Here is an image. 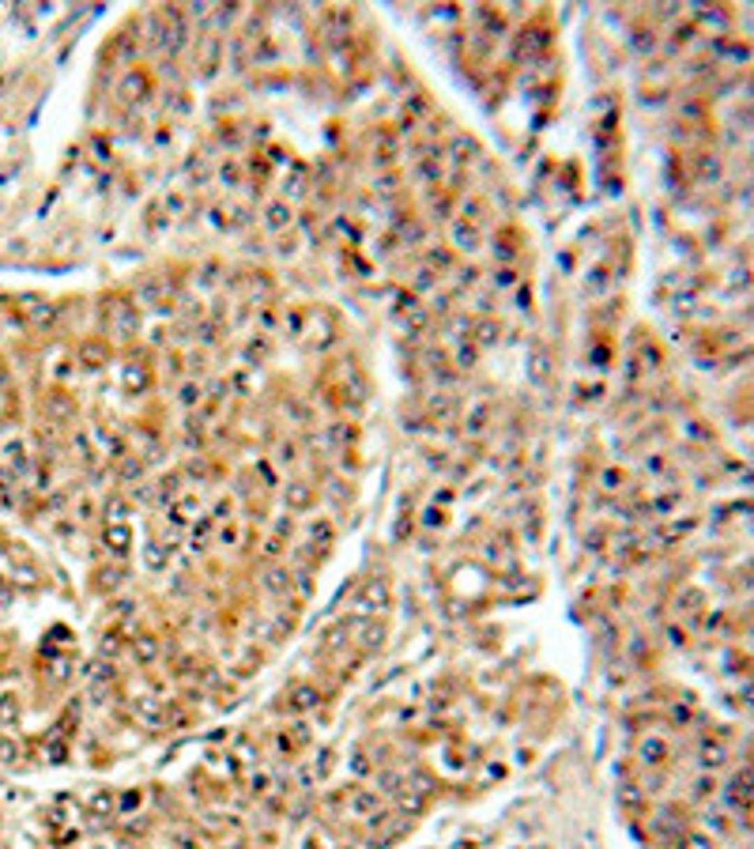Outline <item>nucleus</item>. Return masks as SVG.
<instances>
[{
	"mask_svg": "<svg viewBox=\"0 0 754 849\" xmlns=\"http://www.w3.org/2000/svg\"><path fill=\"white\" fill-rule=\"evenodd\" d=\"M185 38H189V27H185V12L178 8H159L151 15V45L155 50H170L178 53Z\"/></svg>",
	"mask_w": 754,
	"mask_h": 849,
	"instance_id": "nucleus-1",
	"label": "nucleus"
},
{
	"mask_svg": "<svg viewBox=\"0 0 754 849\" xmlns=\"http://www.w3.org/2000/svg\"><path fill=\"white\" fill-rule=\"evenodd\" d=\"M389 582L381 574H374V577H366V582L359 585V593H355V600H351V608L359 612V619H374L377 612H385L389 608Z\"/></svg>",
	"mask_w": 754,
	"mask_h": 849,
	"instance_id": "nucleus-2",
	"label": "nucleus"
},
{
	"mask_svg": "<svg viewBox=\"0 0 754 849\" xmlns=\"http://www.w3.org/2000/svg\"><path fill=\"white\" fill-rule=\"evenodd\" d=\"M140 306L136 302H114L106 310V325H110V332L117 336V340H133V336L140 332Z\"/></svg>",
	"mask_w": 754,
	"mask_h": 849,
	"instance_id": "nucleus-3",
	"label": "nucleus"
},
{
	"mask_svg": "<svg viewBox=\"0 0 754 849\" xmlns=\"http://www.w3.org/2000/svg\"><path fill=\"white\" fill-rule=\"evenodd\" d=\"M351 642H359V649L374 653L385 646V623L381 619H351Z\"/></svg>",
	"mask_w": 754,
	"mask_h": 849,
	"instance_id": "nucleus-4",
	"label": "nucleus"
},
{
	"mask_svg": "<svg viewBox=\"0 0 754 849\" xmlns=\"http://www.w3.org/2000/svg\"><path fill=\"white\" fill-rule=\"evenodd\" d=\"M287 710L291 714H310V710H317L321 706V691L313 684H306V679H298V684H291L287 687Z\"/></svg>",
	"mask_w": 754,
	"mask_h": 849,
	"instance_id": "nucleus-5",
	"label": "nucleus"
},
{
	"mask_svg": "<svg viewBox=\"0 0 754 849\" xmlns=\"http://www.w3.org/2000/svg\"><path fill=\"white\" fill-rule=\"evenodd\" d=\"M291 223H294V212L287 200H268L264 212H260V227H264L268 235H283Z\"/></svg>",
	"mask_w": 754,
	"mask_h": 849,
	"instance_id": "nucleus-6",
	"label": "nucleus"
},
{
	"mask_svg": "<svg viewBox=\"0 0 754 849\" xmlns=\"http://www.w3.org/2000/svg\"><path fill=\"white\" fill-rule=\"evenodd\" d=\"M347 808H351V815L355 819H370V823H377L381 819V797L374 789H351Z\"/></svg>",
	"mask_w": 754,
	"mask_h": 849,
	"instance_id": "nucleus-7",
	"label": "nucleus"
},
{
	"mask_svg": "<svg viewBox=\"0 0 754 849\" xmlns=\"http://www.w3.org/2000/svg\"><path fill=\"white\" fill-rule=\"evenodd\" d=\"M166 298H170V283L166 279H144L136 287V306L140 310H163Z\"/></svg>",
	"mask_w": 754,
	"mask_h": 849,
	"instance_id": "nucleus-8",
	"label": "nucleus"
},
{
	"mask_svg": "<svg viewBox=\"0 0 754 849\" xmlns=\"http://www.w3.org/2000/svg\"><path fill=\"white\" fill-rule=\"evenodd\" d=\"M102 540H106V547H110V555L114 559H125L128 552H133V529H128V521H106Z\"/></svg>",
	"mask_w": 754,
	"mask_h": 849,
	"instance_id": "nucleus-9",
	"label": "nucleus"
},
{
	"mask_svg": "<svg viewBox=\"0 0 754 849\" xmlns=\"http://www.w3.org/2000/svg\"><path fill=\"white\" fill-rule=\"evenodd\" d=\"M219 61H223V42L216 38V34L204 31L200 42H197V68L204 72V76H211V72L219 68Z\"/></svg>",
	"mask_w": 754,
	"mask_h": 849,
	"instance_id": "nucleus-10",
	"label": "nucleus"
},
{
	"mask_svg": "<svg viewBox=\"0 0 754 849\" xmlns=\"http://www.w3.org/2000/svg\"><path fill=\"white\" fill-rule=\"evenodd\" d=\"M76 362L83 370H102L110 362V344L106 340H83L76 351Z\"/></svg>",
	"mask_w": 754,
	"mask_h": 849,
	"instance_id": "nucleus-11",
	"label": "nucleus"
},
{
	"mask_svg": "<svg viewBox=\"0 0 754 849\" xmlns=\"http://www.w3.org/2000/svg\"><path fill=\"white\" fill-rule=\"evenodd\" d=\"M117 95H121V102H144L147 98V76L140 68H128L117 83Z\"/></svg>",
	"mask_w": 754,
	"mask_h": 849,
	"instance_id": "nucleus-12",
	"label": "nucleus"
},
{
	"mask_svg": "<svg viewBox=\"0 0 754 849\" xmlns=\"http://www.w3.org/2000/svg\"><path fill=\"white\" fill-rule=\"evenodd\" d=\"M260 585L272 596H287L294 589V570H287V566H268V570L260 574Z\"/></svg>",
	"mask_w": 754,
	"mask_h": 849,
	"instance_id": "nucleus-13",
	"label": "nucleus"
},
{
	"mask_svg": "<svg viewBox=\"0 0 754 849\" xmlns=\"http://www.w3.org/2000/svg\"><path fill=\"white\" fill-rule=\"evenodd\" d=\"M449 238H453V246L457 249H464V253H476L479 249V227H472L468 219H453Z\"/></svg>",
	"mask_w": 754,
	"mask_h": 849,
	"instance_id": "nucleus-14",
	"label": "nucleus"
},
{
	"mask_svg": "<svg viewBox=\"0 0 754 849\" xmlns=\"http://www.w3.org/2000/svg\"><path fill=\"white\" fill-rule=\"evenodd\" d=\"M170 517L178 521V525H189L193 517H200V499L197 494H178V499H170Z\"/></svg>",
	"mask_w": 754,
	"mask_h": 849,
	"instance_id": "nucleus-15",
	"label": "nucleus"
},
{
	"mask_svg": "<svg viewBox=\"0 0 754 849\" xmlns=\"http://www.w3.org/2000/svg\"><path fill=\"white\" fill-rule=\"evenodd\" d=\"M347 638H351V619L347 623H332V627L321 634V653H329V657L332 653H340L343 646H347Z\"/></svg>",
	"mask_w": 754,
	"mask_h": 849,
	"instance_id": "nucleus-16",
	"label": "nucleus"
},
{
	"mask_svg": "<svg viewBox=\"0 0 754 849\" xmlns=\"http://www.w3.org/2000/svg\"><path fill=\"white\" fill-rule=\"evenodd\" d=\"M355 438H359L355 423H343V419H336V423H329V427H324V442H329V445H336V450H343V445H351Z\"/></svg>",
	"mask_w": 754,
	"mask_h": 849,
	"instance_id": "nucleus-17",
	"label": "nucleus"
},
{
	"mask_svg": "<svg viewBox=\"0 0 754 849\" xmlns=\"http://www.w3.org/2000/svg\"><path fill=\"white\" fill-rule=\"evenodd\" d=\"M4 464L12 475H27V468H31V457H27V445L23 442H8L4 445Z\"/></svg>",
	"mask_w": 754,
	"mask_h": 849,
	"instance_id": "nucleus-18",
	"label": "nucleus"
},
{
	"mask_svg": "<svg viewBox=\"0 0 754 849\" xmlns=\"http://www.w3.org/2000/svg\"><path fill=\"white\" fill-rule=\"evenodd\" d=\"M276 744H279V751H302L306 748V744H310V729H306V725H294V729H283V732H279L276 736Z\"/></svg>",
	"mask_w": 754,
	"mask_h": 849,
	"instance_id": "nucleus-19",
	"label": "nucleus"
},
{
	"mask_svg": "<svg viewBox=\"0 0 754 849\" xmlns=\"http://www.w3.org/2000/svg\"><path fill=\"white\" fill-rule=\"evenodd\" d=\"M133 657L140 660V665H155V660H159V642H155L151 634H136Z\"/></svg>",
	"mask_w": 754,
	"mask_h": 849,
	"instance_id": "nucleus-20",
	"label": "nucleus"
},
{
	"mask_svg": "<svg viewBox=\"0 0 754 849\" xmlns=\"http://www.w3.org/2000/svg\"><path fill=\"white\" fill-rule=\"evenodd\" d=\"M490 415H495V412H490L487 400H476V404H472V412H468V434H483V431H487Z\"/></svg>",
	"mask_w": 754,
	"mask_h": 849,
	"instance_id": "nucleus-21",
	"label": "nucleus"
},
{
	"mask_svg": "<svg viewBox=\"0 0 754 849\" xmlns=\"http://www.w3.org/2000/svg\"><path fill=\"white\" fill-rule=\"evenodd\" d=\"M283 499H287V506H291V510H310L313 506V487H310V483H291Z\"/></svg>",
	"mask_w": 754,
	"mask_h": 849,
	"instance_id": "nucleus-22",
	"label": "nucleus"
},
{
	"mask_svg": "<svg viewBox=\"0 0 754 849\" xmlns=\"http://www.w3.org/2000/svg\"><path fill=\"white\" fill-rule=\"evenodd\" d=\"M121 381H125L128 393H140V389H147V367H140V362H128L125 370H121Z\"/></svg>",
	"mask_w": 754,
	"mask_h": 849,
	"instance_id": "nucleus-23",
	"label": "nucleus"
},
{
	"mask_svg": "<svg viewBox=\"0 0 754 849\" xmlns=\"http://www.w3.org/2000/svg\"><path fill=\"white\" fill-rule=\"evenodd\" d=\"M332 536H336V529H332L329 517H313L310 521V540H313V544H321V552L332 544Z\"/></svg>",
	"mask_w": 754,
	"mask_h": 849,
	"instance_id": "nucleus-24",
	"label": "nucleus"
},
{
	"mask_svg": "<svg viewBox=\"0 0 754 849\" xmlns=\"http://www.w3.org/2000/svg\"><path fill=\"white\" fill-rule=\"evenodd\" d=\"M144 563L151 566V570H163V566L170 563V547H163V544H147V547H144Z\"/></svg>",
	"mask_w": 754,
	"mask_h": 849,
	"instance_id": "nucleus-25",
	"label": "nucleus"
},
{
	"mask_svg": "<svg viewBox=\"0 0 754 849\" xmlns=\"http://www.w3.org/2000/svg\"><path fill=\"white\" fill-rule=\"evenodd\" d=\"M15 721H20V698L0 695V725H15Z\"/></svg>",
	"mask_w": 754,
	"mask_h": 849,
	"instance_id": "nucleus-26",
	"label": "nucleus"
},
{
	"mask_svg": "<svg viewBox=\"0 0 754 849\" xmlns=\"http://www.w3.org/2000/svg\"><path fill=\"white\" fill-rule=\"evenodd\" d=\"M211 525H216V517H211V514H200V521H197V525H193V547H197V552H200L204 544H208V536H211Z\"/></svg>",
	"mask_w": 754,
	"mask_h": 849,
	"instance_id": "nucleus-27",
	"label": "nucleus"
},
{
	"mask_svg": "<svg viewBox=\"0 0 754 849\" xmlns=\"http://www.w3.org/2000/svg\"><path fill=\"white\" fill-rule=\"evenodd\" d=\"M498 332H502L498 321H476V325H472V336H476L479 344H495Z\"/></svg>",
	"mask_w": 754,
	"mask_h": 849,
	"instance_id": "nucleus-28",
	"label": "nucleus"
},
{
	"mask_svg": "<svg viewBox=\"0 0 754 849\" xmlns=\"http://www.w3.org/2000/svg\"><path fill=\"white\" fill-rule=\"evenodd\" d=\"M200 400H204V393H200L197 381H185V385L178 389V404H181V408H197Z\"/></svg>",
	"mask_w": 754,
	"mask_h": 849,
	"instance_id": "nucleus-29",
	"label": "nucleus"
},
{
	"mask_svg": "<svg viewBox=\"0 0 754 849\" xmlns=\"http://www.w3.org/2000/svg\"><path fill=\"white\" fill-rule=\"evenodd\" d=\"M114 804H117V800H114V792H110V789H95V792H91V811H102V815H106V811H114Z\"/></svg>",
	"mask_w": 754,
	"mask_h": 849,
	"instance_id": "nucleus-30",
	"label": "nucleus"
},
{
	"mask_svg": "<svg viewBox=\"0 0 754 849\" xmlns=\"http://www.w3.org/2000/svg\"><path fill=\"white\" fill-rule=\"evenodd\" d=\"M449 158H453V163H457V166H464V163H468V158H472V144H468V140H464V136H457V140H453V144H449Z\"/></svg>",
	"mask_w": 754,
	"mask_h": 849,
	"instance_id": "nucleus-31",
	"label": "nucleus"
},
{
	"mask_svg": "<svg viewBox=\"0 0 754 849\" xmlns=\"http://www.w3.org/2000/svg\"><path fill=\"white\" fill-rule=\"evenodd\" d=\"M144 475V461L140 457H121V480H136Z\"/></svg>",
	"mask_w": 754,
	"mask_h": 849,
	"instance_id": "nucleus-32",
	"label": "nucleus"
},
{
	"mask_svg": "<svg viewBox=\"0 0 754 849\" xmlns=\"http://www.w3.org/2000/svg\"><path fill=\"white\" fill-rule=\"evenodd\" d=\"M453 408H457V404H453V397H442V400H434L430 412L442 419V423H449V419H453Z\"/></svg>",
	"mask_w": 754,
	"mask_h": 849,
	"instance_id": "nucleus-33",
	"label": "nucleus"
},
{
	"mask_svg": "<svg viewBox=\"0 0 754 849\" xmlns=\"http://www.w3.org/2000/svg\"><path fill=\"white\" fill-rule=\"evenodd\" d=\"M495 287H502V291H509V287H517V272H513V268H498V272H495Z\"/></svg>",
	"mask_w": 754,
	"mask_h": 849,
	"instance_id": "nucleus-34",
	"label": "nucleus"
},
{
	"mask_svg": "<svg viewBox=\"0 0 754 849\" xmlns=\"http://www.w3.org/2000/svg\"><path fill=\"white\" fill-rule=\"evenodd\" d=\"M351 770L359 774V778H366L370 770H374V762H370V755H362V751H355L351 755Z\"/></svg>",
	"mask_w": 754,
	"mask_h": 849,
	"instance_id": "nucleus-35",
	"label": "nucleus"
},
{
	"mask_svg": "<svg viewBox=\"0 0 754 849\" xmlns=\"http://www.w3.org/2000/svg\"><path fill=\"white\" fill-rule=\"evenodd\" d=\"M238 540H241V529L238 525H223V533H219V544L223 547H234Z\"/></svg>",
	"mask_w": 754,
	"mask_h": 849,
	"instance_id": "nucleus-36",
	"label": "nucleus"
},
{
	"mask_svg": "<svg viewBox=\"0 0 754 849\" xmlns=\"http://www.w3.org/2000/svg\"><path fill=\"white\" fill-rule=\"evenodd\" d=\"M294 589L302 593V596H310L313 593V582H310V570H294Z\"/></svg>",
	"mask_w": 754,
	"mask_h": 849,
	"instance_id": "nucleus-37",
	"label": "nucleus"
},
{
	"mask_svg": "<svg viewBox=\"0 0 754 849\" xmlns=\"http://www.w3.org/2000/svg\"><path fill=\"white\" fill-rule=\"evenodd\" d=\"M219 174H223V182H227V185H238L241 182V166L238 163H223Z\"/></svg>",
	"mask_w": 754,
	"mask_h": 849,
	"instance_id": "nucleus-38",
	"label": "nucleus"
},
{
	"mask_svg": "<svg viewBox=\"0 0 754 849\" xmlns=\"http://www.w3.org/2000/svg\"><path fill=\"white\" fill-rule=\"evenodd\" d=\"M457 362H460V367H472V362H476V344H460V348H457Z\"/></svg>",
	"mask_w": 754,
	"mask_h": 849,
	"instance_id": "nucleus-39",
	"label": "nucleus"
},
{
	"mask_svg": "<svg viewBox=\"0 0 754 849\" xmlns=\"http://www.w3.org/2000/svg\"><path fill=\"white\" fill-rule=\"evenodd\" d=\"M279 464H291V461H298V445L294 442H283L279 445V457H276Z\"/></svg>",
	"mask_w": 754,
	"mask_h": 849,
	"instance_id": "nucleus-40",
	"label": "nucleus"
},
{
	"mask_svg": "<svg viewBox=\"0 0 754 849\" xmlns=\"http://www.w3.org/2000/svg\"><path fill=\"white\" fill-rule=\"evenodd\" d=\"M117 804H121V808H125V811H128V808H136V804H144V792H140V789H128V792H125V797H121V800H117Z\"/></svg>",
	"mask_w": 754,
	"mask_h": 849,
	"instance_id": "nucleus-41",
	"label": "nucleus"
},
{
	"mask_svg": "<svg viewBox=\"0 0 754 849\" xmlns=\"http://www.w3.org/2000/svg\"><path fill=\"white\" fill-rule=\"evenodd\" d=\"M426 257H430V265H434V268H449V265H453V257L445 253V249H430Z\"/></svg>",
	"mask_w": 754,
	"mask_h": 849,
	"instance_id": "nucleus-42",
	"label": "nucleus"
},
{
	"mask_svg": "<svg viewBox=\"0 0 754 849\" xmlns=\"http://www.w3.org/2000/svg\"><path fill=\"white\" fill-rule=\"evenodd\" d=\"M264 355H268V348H264V344H260V340H253V344H249V348H246V359H249V362H260Z\"/></svg>",
	"mask_w": 754,
	"mask_h": 849,
	"instance_id": "nucleus-43",
	"label": "nucleus"
},
{
	"mask_svg": "<svg viewBox=\"0 0 754 849\" xmlns=\"http://www.w3.org/2000/svg\"><path fill=\"white\" fill-rule=\"evenodd\" d=\"M15 755H20V748H15L12 740H0V762H12Z\"/></svg>",
	"mask_w": 754,
	"mask_h": 849,
	"instance_id": "nucleus-44",
	"label": "nucleus"
},
{
	"mask_svg": "<svg viewBox=\"0 0 754 849\" xmlns=\"http://www.w3.org/2000/svg\"><path fill=\"white\" fill-rule=\"evenodd\" d=\"M257 475H260L264 483H276V468H272L268 461H260V464H257Z\"/></svg>",
	"mask_w": 754,
	"mask_h": 849,
	"instance_id": "nucleus-45",
	"label": "nucleus"
},
{
	"mask_svg": "<svg viewBox=\"0 0 754 849\" xmlns=\"http://www.w3.org/2000/svg\"><path fill=\"white\" fill-rule=\"evenodd\" d=\"M404 238L407 242H423V227H419V223H404Z\"/></svg>",
	"mask_w": 754,
	"mask_h": 849,
	"instance_id": "nucleus-46",
	"label": "nucleus"
},
{
	"mask_svg": "<svg viewBox=\"0 0 754 849\" xmlns=\"http://www.w3.org/2000/svg\"><path fill=\"white\" fill-rule=\"evenodd\" d=\"M329 770H332V751H321V755H317V774L324 778Z\"/></svg>",
	"mask_w": 754,
	"mask_h": 849,
	"instance_id": "nucleus-47",
	"label": "nucleus"
},
{
	"mask_svg": "<svg viewBox=\"0 0 754 849\" xmlns=\"http://www.w3.org/2000/svg\"><path fill=\"white\" fill-rule=\"evenodd\" d=\"M407 529H412V517H400V521H396V529H393L396 540H404V536H407Z\"/></svg>",
	"mask_w": 754,
	"mask_h": 849,
	"instance_id": "nucleus-48",
	"label": "nucleus"
},
{
	"mask_svg": "<svg viewBox=\"0 0 754 849\" xmlns=\"http://www.w3.org/2000/svg\"><path fill=\"white\" fill-rule=\"evenodd\" d=\"M377 189H381V193H396L400 185H396V178H393V174H389V178H381V182H377Z\"/></svg>",
	"mask_w": 754,
	"mask_h": 849,
	"instance_id": "nucleus-49",
	"label": "nucleus"
},
{
	"mask_svg": "<svg viewBox=\"0 0 754 849\" xmlns=\"http://www.w3.org/2000/svg\"><path fill=\"white\" fill-rule=\"evenodd\" d=\"M426 525H430V529L445 525V514H437V510H426Z\"/></svg>",
	"mask_w": 754,
	"mask_h": 849,
	"instance_id": "nucleus-50",
	"label": "nucleus"
},
{
	"mask_svg": "<svg viewBox=\"0 0 754 849\" xmlns=\"http://www.w3.org/2000/svg\"><path fill=\"white\" fill-rule=\"evenodd\" d=\"M279 552H283V544H279V540H268V544H264V555L268 559H276Z\"/></svg>",
	"mask_w": 754,
	"mask_h": 849,
	"instance_id": "nucleus-51",
	"label": "nucleus"
},
{
	"mask_svg": "<svg viewBox=\"0 0 754 849\" xmlns=\"http://www.w3.org/2000/svg\"><path fill=\"white\" fill-rule=\"evenodd\" d=\"M603 483H608V491H615V483H619V475H615V472H603Z\"/></svg>",
	"mask_w": 754,
	"mask_h": 849,
	"instance_id": "nucleus-52",
	"label": "nucleus"
}]
</instances>
